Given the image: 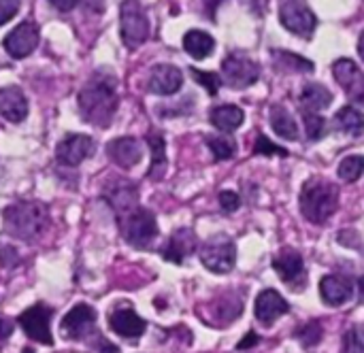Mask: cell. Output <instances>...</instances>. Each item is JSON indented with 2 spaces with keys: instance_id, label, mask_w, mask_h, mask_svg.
Wrapping results in <instances>:
<instances>
[{
  "instance_id": "cell-1",
  "label": "cell",
  "mask_w": 364,
  "mask_h": 353,
  "mask_svg": "<svg viewBox=\"0 0 364 353\" xmlns=\"http://www.w3.org/2000/svg\"><path fill=\"white\" fill-rule=\"evenodd\" d=\"M119 107L117 81L109 72H96L79 92V111L96 128H109Z\"/></svg>"
},
{
  "instance_id": "cell-2",
  "label": "cell",
  "mask_w": 364,
  "mask_h": 353,
  "mask_svg": "<svg viewBox=\"0 0 364 353\" xmlns=\"http://www.w3.org/2000/svg\"><path fill=\"white\" fill-rule=\"evenodd\" d=\"M49 226V211L43 202L19 200L4 211V230L26 243L36 241Z\"/></svg>"
},
{
  "instance_id": "cell-3",
  "label": "cell",
  "mask_w": 364,
  "mask_h": 353,
  "mask_svg": "<svg viewBox=\"0 0 364 353\" xmlns=\"http://www.w3.org/2000/svg\"><path fill=\"white\" fill-rule=\"evenodd\" d=\"M301 213L311 224H324L337 211L339 205V188L326 179L314 177L301 190Z\"/></svg>"
},
{
  "instance_id": "cell-4",
  "label": "cell",
  "mask_w": 364,
  "mask_h": 353,
  "mask_svg": "<svg viewBox=\"0 0 364 353\" xmlns=\"http://www.w3.org/2000/svg\"><path fill=\"white\" fill-rule=\"evenodd\" d=\"M200 262L215 275H226L235 268L237 245L228 234H215L200 247Z\"/></svg>"
},
{
  "instance_id": "cell-5",
  "label": "cell",
  "mask_w": 364,
  "mask_h": 353,
  "mask_svg": "<svg viewBox=\"0 0 364 353\" xmlns=\"http://www.w3.org/2000/svg\"><path fill=\"white\" fill-rule=\"evenodd\" d=\"M122 224V234L124 239L136 247V249H145L151 245V241L158 237V224H156V215L143 207L134 209L132 213L119 217Z\"/></svg>"
},
{
  "instance_id": "cell-6",
  "label": "cell",
  "mask_w": 364,
  "mask_h": 353,
  "mask_svg": "<svg viewBox=\"0 0 364 353\" xmlns=\"http://www.w3.org/2000/svg\"><path fill=\"white\" fill-rule=\"evenodd\" d=\"M119 13H122L119 28H122L124 45L128 49L141 47L147 40V36H149V19H147L145 9L139 2H124Z\"/></svg>"
},
{
  "instance_id": "cell-7",
  "label": "cell",
  "mask_w": 364,
  "mask_h": 353,
  "mask_svg": "<svg viewBox=\"0 0 364 353\" xmlns=\"http://www.w3.org/2000/svg\"><path fill=\"white\" fill-rule=\"evenodd\" d=\"M222 75L232 89H245L260 79V66L250 55L232 51L222 62Z\"/></svg>"
},
{
  "instance_id": "cell-8",
  "label": "cell",
  "mask_w": 364,
  "mask_h": 353,
  "mask_svg": "<svg viewBox=\"0 0 364 353\" xmlns=\"http://www.w3.org/2000/svg\"><path fill=\"white\" fill-rule=\"evenodd\" d=\"M279 21L286 30H290L292 34H296L301 38H311L316 23H318L309 4L292 2V0L279 4Z\"/></svg>"
},
{
  "instance_id": "cell-9",
  "label": "cell",
  "mask_w": 364,
  "mask_h": 353,
  "mask_svg": "<svg viewBox=\"0 0 364 353\" xmlns=\"http://www.w3.org/2000/svg\"><path fill=\"white\" fill-rule=\"evenodd\" d=\"M51 315H53V309L45 307V305H34L30 309H26L17 324L21 326V330L26 332L28 339H32L34 343H41V345H51L53 343V337H51Z\"/></svg>"
},
{
  "instance_id": "cell-10",
  "label": "cell",
  "mask_w": 364,
  "mask_h": 353,
  "mask_svg": "<svg viewBox=\"0 0 364 353\" xmlns=\"http://www.w3.org/2000/svg\"><path fill=\"white\" fill-rule=\"evenodd\" d=\"M94 324H96V311L90 305H77L73 307L64 320H62V335L70 341H83L94 339Z\"/></svg>"
},
{
  "instance_id": "cell-11",
  "label": "cell",
  "mask_w": 364,
  "mask_h": 353,
  "mask_svg": "<svg viewBox=\"0 0 364 353\" xmlns=\"http://www.w3.org/2000/svg\"><path fill=\"white\" fill-rule=\"evenodd\" d=\"M333 75L350 100H354L356 104H364V72L354 60L350 58L337 60L333 64Z\"/></svg>"
},
{
  "instance_id": "cell-12",
  "label": "cell",
  "mask_w": 364,
  "mask_h": 353,
  "mask_svg": "<svg viewBox=\"0 0 364 353\" xmlns=\"http://www.w3.org/2000/svg\"><path fill=\"white\" fill-rule=\"evenodd\" d=\"M41 34H38V26L32 21H21L15 30H11L4 38V49L9 51L11 58L21 60L26 55H30L36 47H38Z\"/></svg>"
},
{
  "instance_id": "cell-13",
  "label": "cell",
  "mask_w": 364,
  "mask_h": 353,
  "mask_svg": "<svg viewBox=\"0 0 364 353\" xmlns=\"http://www.w3.org/2000/svg\"><path fill=\"white\" fill-rule=\"evenodd\" d=\"M94 151V143L87 134H68L60 141L55 158L62 166H79Z\"/></svg>"
},
{
  "instance_id": "cell-14",
  "label": "cell",
  "mask_w": 364,
  "mask_h": 353,
  "mask_svg": "<svg viewBox=\"0 0 364 353\" xmlns=\"http://www.w3.org/2000/svg\"><path fill=\"white\" fill-rule=\"evenodd\" d=\"M183 85V72L173 66V64H158L151 68L149 79H147V87L151 94L158 96H171L177 94L179 87Z\"/></svg>"
},
{
  "instance_id": "cell-15",
  "label": "cell",
  "mask_w": 364,
  "mask_h": 353,
  "mask_svg": "<svg viewBox=\"0 0 364 353\" xmlns=\"http://www.w3.org/2000/svg\"><path fill=\"white\" fill-rule=\"evenodd\" d=\"M102 198L117 211L119 217L139 209V192H136V185H132L130 181H122V179L113 181L111 185L105 188Z\"/></svg>"
},
{
  "instance_id": "cell-16",
  "label": "cell",
  "mask_w": 364,
  "mask_h": 353,
  "mask_svg": "<svg viewBox=\"0 0 364 353\" xmlns=\"http://www.w3.org/2000/svg\"><path fill=\"white\" fill-rule=\"evenodd\" d=\"M290 311V305L286 298L275 290H262L256 298V320L262 322V326H273L282 315Z\"/></svg>"
},
{
  "instance_id": "cell-17",
  "label": "cell",
  "mask_w": 364,
  "mask_h": 353,
  "mask_svg": "<svg viewBox=\"0 0 364 353\" xmlns=\"http://www.w3.org/2000/svg\"><path fill=\"white\" fill-rule=\"evenodd\" d=\"M109 326L115 335L124 337V339H139L147 324L143 317H139L132 309L128 307H122V309H113L111 315H109Z\"/></svg>"
},
{
  "instance_id": "cell-18",
  "label": "cell",
  "mask_w": 364,
  "mask_h": 353,
  "mask_svg": "<svg viewBox=\"0 0 364 353\" xmlns=\"http://www.w3.org/2000/svg\"><path fill=\"white\" fill-rule=\"evenodd\" d=\"M196 251V234L190 228H179L171 234L168 243L162 249L164 260L173 262V264H181L183 258L192 256Z\"/></svg>"
},
{
  "instance_id": "cell-19",
  "label": "cell",
  "mask_w": 364,
  "mask_h": 353,
  "mask_svg": "<svg viewBox=\"0 0 364 353\" xmlns=\"http://www.w3.org/2000/svg\"><path fill=\"white\" fill-rule=\"evenodd\" d=\"M107 153L111 158V162H115L122 168H132L141 162V143L132 136H122L115 139L107 145Z\"/></svg>"
},
{
  "instance_id": "cell-20",
  "label": "cell",
  "mask_w": 364,
  "mask_h": 353,
  "mask_svg": "<svg viewBox=\"0 0 364 353\" xmlns=\"http://www.w3.org/2000/svg\"><path fill=\"white\" fill-rule=\"evenodd\" d=\"M352 281L343 275H326L320 281V296L331 307H341L352 300Z\"/></svg>"
},
{
  "instance_id": "cell-21",
  "label": "cell",
  "mask_w": 364,
  "mask_h": 353,
  "mask_svg": "<svg viewBox=\"0 0 364 353\" xmlns=\"http://www.w3.org/2000/svg\"><path fill=\"white\" fill-rule=\"evenodd\" d=\"M273 268L277 271L282 281H286L290 286L305 277V262H303L301 254L296 249H290V247H284L273 258Z\"/></svg>"
},
{
  "instance_id": "cell-22",
  "label": "cell",
  "mask_w": 364,
  "mask_h": 353,
  "mask_svg": "<svg viewBox=\"0 0 364 353\" xmlns=\"http://www.w3.org/2000/svg\"><path fill=\"white\" fill-rule=\"evenodd\" d=\"M0 115L11 121V124H19L26 119L28 115V100L23 96V92L19 87H2L0 89Z\"/></svg>"
},
{
  "instance_id": "cell-23",
  "label": "cell",
  "mask_w": 364,
  "mask_h": 353,
  "mask_svg": "<svg viewBox=\"0 0 364 353\" xmlns=\"http://www.w3.org/2000/svg\"><path fill=\"white\" fill-rule=\"evenodd\" d=\"M299 100H301V111L320 113L333 102V94L322 83H305L303 89H301Z\"/></svg>"
},
{
  "instance_id": "cell-24",
  "label": "cell",
  "mask_w": 364,
  "mask_h": 353,
  "mask_svg": "<svg viewBox=\"0 0 364 353\" xmlns=\"http://www.w3.org/2000/svg\"><path fill=\"white\" fill-rule=\"evenodd\" d=\"M243 119H245V113L237 104H222V107L211 109L209 113V121L222 132H235L237 128H241Z\"/></svg>"
},
{
  "instance_id": "cell-25",
  "label": "cell",
  "mask_w": 364,
  "mask_h": 353,
  "mask_svg": "<svg viewBox=\"0 0 364 353\" xmlns=\"http://www.w3.org/2000/svg\"><path fill=\"white\" fill-rule=\"evenodd\" d=\"M147 145L151 149V166H149V179L160 181L166 173V143L160 132L147 134Z\"/></svg>"
},
{
  "instance_id": "cell-26",
  "label": "cell",
  "mask_w": 364,
  "mask_h": 353,
  "mask_svg": "<svg viewBox=\"0 0 364 353\" xmlns=\"http://www.w3.org/2000/svg\"><path fill=\"white\" fill-rule=\"evenodd\" d=\"M271 126H273L275 134L286 139V141H296L299 139V126H296L294 117L290 115V111L286 107H282V104L271 107Z\"/></svg>"
},
{
  "instance_id": "cell-27",
  "label": "cell",
  "mask_w": 364,
  "mask_h": 353,
  "mask_svg": "<svg viewBox=\"0 0 364 353\" xmlns=\"http://www.w3.org/2000/svg\"><path fill=\"white\" fill-rule=\"evenodd\" d=\"M215 47V40L209 32L205 30H190L183 36V49L194 58V60H205Z\"/></svg>"
},
{
  "instance_id": "cell-28",
  "label": "cell",
  "mask_w": 364,
  "mask_h": 353,
  "mask_svg": "<svg viewBox=\"0 0 364 353\" xmlns=\"http://www.w3.org/2000/svg\"><path fill=\"white\" fill-rule=\"evenodd\" d=\"M335 126L339 132L350 136H363L364 134V113L354 107H343L335 115Z\"/></svg>"
},
{
  "instance_id": "cell-29",
  "label": "cell",
  "mask_w": 364,
  "mask_h": 353,
  "mask_svg": "<svg viewBox=\"0 0 364 353\" xmlns=\"http://www.w3.org/2000/svg\"><path fill=\"white\" fill-rule=\"evenodd\" d=\"M273 64H275V68H279L284 72H309V70H314L311 60L296 55L292 51H286V49L273 51Z\"/></svg>"
},
{
  "instance_id": "cell-30",
  "label": "cell",
  "mask_w": 364,
  "mask_h": 353,
  "mask_svg": "<svg viewBox=\"0 0 364 353\" xmlns=\"http://www.w3.org/2000/svg\"><path fill=\"white\" fill-rule=\"evenodd\" d=\"M207 147L215 156V160H230L237 153V143L228 136H207Z\"/></svg>"
},
{
  "instance_id": "cell-31",
  "label": "cell",
  "mask_w": 364,
  "mask_h": 353,
  "mask_svg": "<svg viewBox=\"0 0 364 353\" xmlns=\"http://www.w3.org/2000/svg\"><path fill=\"white\" fill-rule=\"evenodd\" d=\"M364 173V156H348L339 164V177L348 183H354L363 177Z\"/></svg>"
},
{
  "instance_id": "cell-32",
  "label": "cell",
  "mask_w": 364,
  "mask_h": 353,
  "mask_svg": "<svg viewBox=\"0 0 364 353\" xmlns=\"http://www.w3.org/2000/svg\"><path fill=\"white\" fill-rule=\"evenodd\" d=\"M303 113V119H305V130H307V139L311 141H320L326 130H328V124L324 117H320V113H307V111H301Z\"/></svg>"
},
{
  "instance_id": "cell-33",
  "label": "cell",
  "mask_w": 364,
  "mask_h": 353,
  "mask_svg": "<svg viewBox=\"0 0 364 353\" xmlns=\"http://www.w3.org/2000/svg\"><path fill=\"white\" fill-rule=\"evenodd\" d=\"M192 77L196 83H200L211 96H215L222 87V77L218 72H211V70H200V68H190Z\"/></svg>"
},
{
  "instance_id": "cell-34",
  "label": "cell",
  "mask_w": 364,
  "mask_h": 353,
  "mask_svg": "<svg viewBox=\"0 0 364 353\" xmlns=\"http://www.w3.org/2000/svg\"><path fill=\"white\" fill-rule=\"evenodd\" d=\"M322 326H320V322H309V324H305L303 328H299L296 332H294V337L303 343V347H316L320 341H322Z\"/></svg>"
},
{
  "instance_id": "cell-35",
  "label": "cell",
  "mask_w": 364,
  "mask_h": 353,
  "mask_svg": "<svg viewBox=\"0 0 364 353\" xmlns=\"http://www.w3.org/2000/svg\"><path fill=\"white\" fill-rule=\"evenodd\" d=\"M343 353H364V328L354 326L343 337Z\"/></svg>"
},
{
  "instance_id": "cell-36",
  "label": "cell",
  "mask_w": 364,
  "mask_h": 353,
  "mask_svg": "<svg viewBox=\"0 0 364 353\" xmlns=\"http://www.w3.org/2000/svg\"><path fill=\"white\" fill-rule=\"evenodd\" d=\"M254 153L256 156H279V158H286L288 156V149L275 145L269 136L258 134L256 136V145H254Z\"/></svg>"
},
{
  "instance_id": "cell-37",
  "label": "cell",
  "mask_w": 364,
  "mask_h": 353,
  "mask_svg": "<svg viewBox=\"0 0 364 353\" xmlns=\"http://www.w3.org/2000/svg\"><path fill=\"white\" fill-rule=\"evenodd\" d=\"M220 205H222V209L224 211H228V213H232V211H237L239 207H241V198H239V194H235V192H222L220 194Z\"/></svg>"
},
{
  "instance_id": "cell-38",
  "label": "cell",
  "mask_w": 364,
  "mask_h": 353,
  "mask_svg": "<svg viewBox=\"0 0 364 353\" xmlns=\"http://www.w3.org/2000/svg\"><path fill=\"white\" fill-rule=\"evenodd\" d=\"M19 11V4L13 0H0V26L6 23L15 13Z\"/></svg>"
},
{
  "instance_id": "cell-39",
  "label": "cell",
  "mask_w": 364,
  "mask_h": 353,
  "mask_svg": "<svg viewBox=\"0 0 364 353\" xmlns=\"http://www.w3.org/2000/svg\"><path fill=\"white\" fill-rule=\"evenodd\" d=\"M90 345H92L98 353H119V349H117L115 345H111L102 335H96V337L90 341Z\"/></svg>"
},
{
  "instance_id": "cell-40",
  "label": "cell",
  "mask_w": 364,
  "mask_h": 353,
  "mask_svg": "<svg viewBox=\"0 0 364 353\" xmlns=\"http://www.w3.org/2000/svg\"><path fill=\"white\" fill-rule=\"evenodd\" d=\"M256 343H260V337H258L256 332H250L247 337L241 339V343L237 345V349H250V347H254Z\"/></svg>"
},
{
  "instance_id": "cell-41",
  "label": "cell",
  "mask_w": 364,
  "mask_h": 353,
  "mask_svg": "<svg viewBox=\"0 0 364 353\" xmlns=\"http://www.w3.org/2000/svg\"><path fill=\"white\" fill-rule=\"evenodd\" d=\"M11 332H13V322H9V320L0 317V341L9 339V337H11Z\"/></svg>"
},
{
  "instance_id": "cell-42",
  "label": "cell",
  "mask_w": 364,
  "mask_h": 353,
  "mask_svg": "<svg viewBox=\"0 0 364 353\" xmlns=\"http://www.w3.org/2000/svg\"><path fill=\"white\" fill-rule=\"evenodd\" d=\"M51 4H53L58 11H70V9H75V6H77V2H75V0H66V2H64V0H51Z\"/></svg>"
},
{
  "instance_id": "cell-43",
  "label": "cell",
  "mask_w": 364,
  "mask_h": 353,
  "mask_svg": "<svg viewBox=\"0 0 364 353\" xmlns=\"http://www.w3.org/2000/svg\"><path fill=\"white\" fill-rule=\"evenodd\" d=\"M358 53H360V58L364 60V30L363 34H360V38H358Z\"/></svg>"
},
{
  "instance_id": "cell-44",
  "label": "cell",
  "mask_w": 364,
  "mask_h": 353,
  "mask_svg": "<svg viewBox=\"0 0 364 353\" xmlns=\"http://www.w3.org/2000/svg\"><path fill=\"white\" fill-rule=\"evenodd\" d=\"M360 294H363V298H364V277L360 279Z\"/></svg>"
},
{
  "instance_id": "cell-45",
  "label": "cell",
  "mask_w": 364,
  "mask_h": 353,
  "mask_svg": "<svg viewBox=\"0 0 364 353\" xmlns=\"http://www.w3.org/2000/svg\"><path fill=\"white\" fill-rule=\"evenodd\" d=\"M21 353H34V352H32L30 347H26V349H23V352H21Z\"/></svg>"
}]
</instances>
